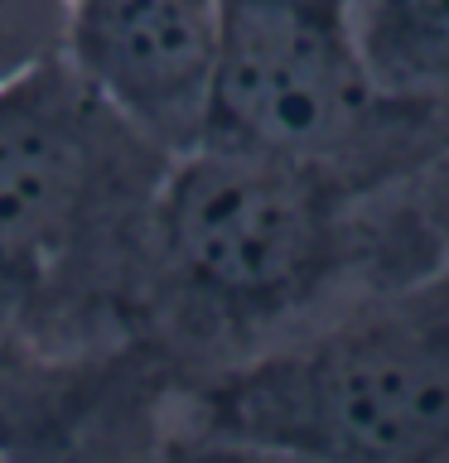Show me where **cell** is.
Returning a JSON list of instances; mask_svg holds the SVG:
<instances>
[{
  "instance_id": "cell-1",
  "label": "cell",
  "mask_w": 449,
  "mask_h": 463,
  "mask_svg": "<svg viewBox=\"0 0 449 463\" xmlns=\"http://www.w3.org/2000/svg\"><path fill=\"white\" fill-rule=\"evenodd\" d=\"M440 260V159L411 179H362L198 140L169 159L155 198L145 353L174 382H194Z\"/></svg>"
},
{
  "instance_id": "cell-2",
  "label": "cell",
  "mask_w": 449,
  "mask_h": 463,
  "mask_svg": "<svg viewBox=\"0 0 449 463\" xmlns=\"http://www.w3.org/2000/svg\"><path fill=\"white\" fill-rule=\"evenodd\" d=\"M169 159L68 58L0 87V382H53L145 353Z\"/></svg>"
},
{
  "instance_id": "cell-3",
  "label": "cell",
  "mask_w": 449,
  "mask_h": 463,
  "mask_svg": "<svg viewBox=\"0 0 449 463\" xmlns=\"http://www.w3.org/2000/svg\"><path fill=\"white\" fill-rule=\"evenodd\" d=\"M169 396L310 463H449V260Z\"/></svg>"
},
{
  "instance_id": "cell-4",
  "label": "cell",
  "mask_w": 449,
  "mask_h": 463,
  "mask_svg": "<svg viewBox=\"0 0 449 463\" xmlns=\"http://www.w3.org/2000/svg\"><path fill=\"white\" fill-rule=\"evenodd\" d=\"M203 140L411 179L449 145V116L396 107L368 78L353 0H223Z\"/></svg>"
},
{
  "instance_id": "cell-5",
  "label": "cell",
  "mask_w": 449,
  "mask_h": 463,
  "mask_svg": "<svg viewBox=\"0 0 449 463\" xmlns=\"http://www.w3.org/2000/svg\"><path fill=\"white\" fill-rule=\"evenodd\" d=\"M217 43L223 0H68V68L169 155L208 130Z\"/></svg>"
},
{
  "instance_id": "cell-6",
  "label": "cell",
  "mask_w": 449,
  "mask_h": 463,
  "mask_svg": "<svg viewBox=\"0 0 449 463\" xmlns=\"http://www.w3.org/2000/svg\"><path fill=\"white\" fill-rule=\"evenodd\" d=\"M169 386L150 353L53 382H0V463H150Z\"/></svg>"
},
{
  "instance_id": "cell-7",
  "label": "cell",
  "mask_w": 449,
  "mask_h": 463,
  "mask_svg": "<svg viewBox=\"0 0 449 463\" xmlns=\"http://www.w3.org/2000/svg\"><path fill=\"white\" fill-rule=\"evenodd\" d=\"M353 29L387 101L449 116V0H353Z\"/></svg>"
},
{
  "instance_id": "cell-8",
  "label": "cell",
  "mask_w": 449,
  "mask_h": 463,
  "mask_svg": "<svg viewBox=\"0 0 449 463\" xmlns=\"http://www.w3.org/2000/svg\"><path fill=\"white\" fill-rule=\"evenodd\" d=\"M150 463H310V458L285 454V449L261 444V439H246V434H232L223 425H208V420L188 415L174 396H165Z\"/></svg>"
},
{
  "instance_id": "cell-9",
  "label": "cell",
  "mask_w": 449,
  "mask_h": 463,
  "mask_svg": "<svg viewBox=\"0 0 449 463\" xmlns=\"http://www.w3.org/2000/svg\"><path fill=\"white\" fill-rule=\"evenodd\" d=\"M68 43V0H0V87L58 63Z\"/></svg>"
},
{
  "instance_id": "cell-10",
  "label": "cell",
  "mask_w": 449,
  "mask_h": 463,
  "mask_svg": "<svg viewBox=\"0 0 449 463\" xmlns=\"http://www.w3.org/2000/svg\"><path fill=\"white\" fill-rule=\"evenodd\" d=\"M440 188H444V203H449V150L440 155Z\"/></svg>"
}]
</instances>
